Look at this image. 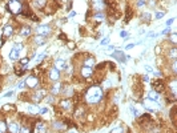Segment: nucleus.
Returning a JSON list of instances; mask_svg holds the SVG:
<instances>
[{
  "label": "nucleus",
  "mask_w": 177,
  "mask_h": 133,
  "mask_svg": "<svg viewBox=\"0 0 177 133\" xmlns=\"http://www.w3.org/2000/svg\"><path fill=\"white\" fill-rule=\"evenodd\" d=\"M31 131H32V129H31L29 126H24V128H20V133H32Z\"/></svg>",
  "instance_id": "bb28decb"
},
{
  "label": "nucleus",
  "mask_w": 177,
  "mask_h": 133,
  "mask_svg": "<svg viewBox=\"0 0 177 133\" xmlns=\"http://www.w3.org/2000/svg\"><path fill=\"white\" fill-rule=\"evenodd\" d=\"M75 15H76V12H75V11H71L69 16H71V17H73V16H75Z\"/></svg>",
  "instance_id": "c03bdc74"
},
{
  "label": "nucleus",
  "mask_w": 177,
  "mask_h": 133,
  "mask_svg": "<svg viewBox=\"0 0 177 133\" xmlns=\"http://www.w3.org/2000/svg\"><path fill=\"white\" fill-rule=\"evenodd\" d=\"M19 2H20V0H19Z\"/></svg>",
  "instance_id": "8fccbe9b"
},
{
  "label": "nucleus",
  "mask_w": 177,
  "mask_h": 133,
  "mask_svg": "<svg viewBox=\"0 0 177 133\" xmlns=\"http://www.w3.org/2000/svg\"><path fill=\"white\" fill-rule=\"evenodd\" d=\"M36 131H37V133H44L45 132V125L43 122H39L36 125Z\"/></svg>",
  "instance_id": "4be33fe9"
},
{
  "label": "nucleus",
  "mask_w": 177,
  "mask_h": 133,
  "mask_svg": "<svg viewBox=\"0 0 177 133\" xmlns=\"http://www.w3.org/2000/svg\"><path fill=\"white\" fill-rule=\"evenodd\" d=\"M144 105L148 108L149 110H157V109H160V107H158V104L156 103V101H151V100H145L144 101Z\"/></svg>",
  "instance_id": "423d86ee"
},
{
  "label": "nucleus",
  "mask_w": 177,
  "mask_h": 133,
  "mask_svg": "<svg viewBox=\"0 0 177 133\" xmlns=\"http://www.w3.org/2000/svg\"><path fill=\"white\" fill-rule=\"evenodd\" d=\"M111 133H124V128H120V126H117V128H113L111 131Z\"/></svg>",
  "instance_id": "a878e982"
},
{
  "label": "nucleus",
  "mask_w": 177,
  "mask_h": 133,
  "mask_svg": "<svg viewBox=\"0 0 177 133\" xmlns=\"http://www.w3.org/2000/svg\"><path fill=\"white\" fill-rule=\"evenodd\" d=\"M24 84H26L28 88L33 89V88H36V86L39 85V79L35 77V76H28L26 79V81H24Z\"/></svg>",
  "instance_id": "20e7f679"
},
{
  "label": "nucleus",
  "mask_w": 177,
  "mask_h": 133,
  "mask_svg": "<svg viewBox=\"0 0 177 133\" xmlns=\"http://www.w3.org/2000/svg\"><path fill=\"white\" fill-rule=\"evenodd\" d=\"M96 2H100V0H96Z\"/></svg>",
  "instance_id": "09e8293b"
},
{
  "label": "nucleus",
  "mask_w": 177,
  "mask_h": 133,
  "mask_svg": "<svg viewBox=\"0 0 177 133\" xmlns=\"http://www.w3.org/2000/svg\"><path fill=\"white\" fill-rule=\"evenodd\" d=\"M169 57H170V59H173V60H175V59L177 57V49H176L175 47H173V48L169 51Z\"/></svg>",
  "instance_id": "5701e85b"
},
{
  "label": "nucleus",
  "mask_w": 177,
  "mask_h": 133,
  "mask_svg": "<svg viewBox=\"0 0 177 133\" xmlns=\"http://www.w3.org/2000/svg\"><path fill=\"white\" fill-rule=\"evenodd\" d=\"M20 35L21 36H29L31 35V28L28 26H24L23 28H21V31H20Z\"/></svg>",
  "instance_id": "6ab92c4d"
},
{
  "label": "nucleus",
  "mask_w": 177,
  "mask_h": 133,
  "mask_svg": "<svg viewBox=\"0 0 177 133\" xmlns=\"http://www.w3.org/2000/svg\"><path fill=\"white\" fill-rule=\"evenodd\" d=\"M108 43H109V38H104L101 40V45H108Z\"/></svg>",
  "instance_id": "2f4dec72"
},
{
  "label": "nucleus",
  "mask_w": 177,
  "mask_h": 133,
  "mask_svg": "<svg viewBox=\"0 0 177 133\" xmlns=\"http://www.w3.org/2000/svg\"><path fill=\"white\" fill-rule=\"evenodd\" d=\"M27 63H29V59H28V57H26V59H21V60H20V64H21V65H26Z\"/></svg>",
  "instance_id": "473e14b6"
},
{
  "label": "nucleus",
  "mask_w": 177,
  "mask_h": 133,
  "mask_svg": "<svg viewBox=\"0 0 177 133\" xmlns=\"http://www.w3.org/2000/svg\"><path fill=\"white\" fill-rule=\"evenodd\" d=\"M28 112L29 113H37L39 110H37V108L33 107V105H28Z\"/></svg>",
  "instance_id": "b1692460"
},
{
  "label": "nucleus",
  "mask_w": 177,
  "mask_h": 133,
  "mask_svg": "<svg viewBox=\"0 0 177 133\" xmlns=\"http://www.w3.org/2000/svg\"><path fill=\"white\" fill-rule=\"evenodd\" d=\"M32 3L36 8H39V10H43L47 5V0H32Z\"/></svg>",
  "instance_id": "4468645a"
},
{
  "label": "nucleus",
  "mask_w": 177,
  "mask_h": 133,
  "mask_svg": "<svg viewBox=\"0 0 177 133\" xmlns=\"http://www.w3.org/2000/svg\"><path fill=\"white\" fill-rule=\"evenodd\" d=\"M47 112H48V108H47V107H44V108H41V109H40L37 113H39V114H45Z\"/></svg>",
  "instance_id": "7c9ffc66"
},
{
  "label": "nucleus",
  "mask_w": 177,
  "mask_h": 133,
  "mask_svg": "<svg viewBox=\"0 0 177 133\" xmlns=\"http://www.w3.org/2000/svg\"><path fill=\"white\" fill-rule=\"evenodd\" d=\"M47 101H48V103H52V101H53V97H48L47 98Z\"/></svg>",
  "instance_id": "a18cd8bd"
},
{
  "label": "nucleus",
  "mask_w": 177,
  "mask_h": 133,
  "mask_svg": "<svg viewBox=\"0 0 177 133\" xmlns=\"http://www.w3.org/2000/svg\"><path fill=\"white\" fill-rule=\"evenodd\" d=\"M130 112H132V114H133V116H137V114H139L137 109H136V108H133V107H130Z\"/></svg>",
  "instance_id": "72a5a7b5"
},
{
  "label": "nucleus",
  "mask_w": 177,
  "mask_h": 133,
  "mask_svg": "<svg viewBox=\"0 0 177 133\" xmlns=\"http://www.w3.org/2000/svg\"><path fill=\"white\" fill-rule=\"evenodd\" d=\"M170 41H172L173 44H176L177 43V35L176 33H170Z\"/></svg>",
  "instance_id": "cd10ccee"
},
{
  "label": "nucleus",
  "mask_w": 177,
  "mask_h": 133,
  "mask_svg": "<svg viewBox=\"0 0 177 133\" xmlns=\"http://www.w3.org/2000/svg\"><path fill=\"white\" fill-rule=\"evenodd\" d=\"M169 32H170V29H169V27H168V28H165L163 32H161V35H168Z\"/></svg>",
  "instance_id": "4c0bfd02"
},
{
  "label": "nucleus",
  "mask_w": 177,
  "mask_h": 133,
  "mask_svg": "<svg viewBox=\"0 0 177 133\" xmlns=\"http://www.w3.org/2000/svg\"><path fill=\"white\" fill-rule=\"evenodd\" d=\"M120 36H121L123 39H125V38H128V33H127L125 31H121V32H120Z\"/></svg>",
  "instance_id": "c9c22d12"
},
{
  "label": "nucleus",
  "mask_w": 177,
  "mask_h": 133,
  "mask_svg": "<svg viewBox=\"0 0 177 133\" xmlns=\"http://www.w3.org/2000/svg\"><path fill=\"white\" fill-rule=\"evenodd\" d=\"M102 98V91L100 86H91L85 93V101L88 104H97Z\"/></svg>",
  "instance_id": "f257e3e1"
},
{
  "label": "nucleus",
  "mask_w": 177,
  "mask_h": 133,
  "mask_svg": "<svg viewBox=\"0 0 177 133\" xmlns=\"http://www.w3.org/2000/svg\"><path fill=\"white\" fill-rule=\"evenodd\" d=\"M95 19L96 20H102V19H104V15H102L101 12H97V14L95 15Z\"/></svg>",
  "instance_id": "c85d7f7f"
},
{
  "label": "nucleus",
  "mask_w": 177,
  "mask_h": 133,
  "mask_svg": "<svg viewBox=\"0 0 177 133\" xmlns=\"http://www.w3.org/2000/svg\"><path fill=\"white\" fill-rule=\"evenodd\" d=\"M44 41H45V39L43 38V36H37V38H35V43H37V44H43Z\"/></svg>",
  "instance_id": "393cba45"
},
{
  "label": "nucleus",
  "mask_w": 177,
  "mask_h": 133,
  "mask_svg": "<svg viewBox=\"0 0 177 133\" xmlns=\"http://www.w3.org/2000/svg\"><path fill=\"white\" fill-rule=\"evenodd\" d=\"M173 21H175V19H169V20H168L166 21V27H170V24H172Z\"/></svg>",
  "instance_id": "ea45409f"
},
{
  "label": "nucleus",
  "mask_w": 177,
  "mask_h": 133,
  "mask_svg": "<svg viewBox=\"0 0 177 133\" xmlns=\"http://www.w3.org/2000/svg\"><path fill=\"white\" fill-rule=\"evenodd\" d=\"M45 95H47V91H45V89H40L39 92H36V93L32 96V97H33V101L39 103V101H41V100H43V97H44Z\"/></svg>",
  "instance_id": "9d476101"
},
{
  "label": "nucleus",
  "mask_w": 177,
  "mask_h": 133,
  "mask_svg": "<svg viewBox=\"0 0 177 133\" xmlns=\"http://www.w3.org/2000/svg\"><path fill=\"white\" fill-rule=\"evenodd\" d=\"M15 49L20 52L21 49H23V44H20V43H16V44H15Z\"/></svg>",
  "instance_id": "c756f323"
},
{
  "label": "nucleus",
  "mask_w": 177,
  "mask_h": 133,
  "mask_svg": "<svg viewBox=\"0 0 177 133\" xmlns=\"http://www.w3.org/2000/svg\"><path fill=\"white\" fill-rule=\"evenodd\" d=\"M3 33H4L5 38H9V36L14 35V28H12V26L7 24V26L4 27V29H3Z\"/></svg>",
  "instance_id": "dca6fc26"
},
{
  "label": "nucleus",
  "mask_w": 177,
  "mask_h": 133,
  "mask_svg": "<svg viewBox=\"0 0 177 133\" xmlns=\"http://www.w3.org/2000/svg\"><path fill=\"white\" fill-rule=\"evenodd\" d=\"M133 47H135V44H128V45L125 47V49H132Z\"/></svg>",
  "instance_id": "37998d69"
},
{
  "label": "nucleus",
  "mask_w": 177,
  "mask_h": 133,
  "mask_svg": "<svg viewBox=\"0 0 177 133\" xmlns=\"http://www.w3.org/2000/svg\"><path fill=\"white\" fill-rule=\"evenodd\" d=\"M61 109L64 110H69L71 108H72V101L69 100V98H63V100H60V103H59Z\"/></svg>",
  "instance_id": "39448f33"
},
{
  "label": "nucleus",
  "mask_w": 177,
  "mask_h": 133,
  "mask_svg": "<svg viewBox=\"0 0 177 133\" xmlns=\"http://www.w3.org/2000/svg\"><path fill=\"white\" fill-rule=\"evenodd\" d=\"M153 86H154V89L153 91H156V92H158V93H160L161 91H164V88H165V85H164V81L163 80H156V81L153 83Z\"/></svg>",
  "instance_id": "9b49d317"
},
{
  "label": "nucleus",
  "mask_w": 177,
  "mask_h": 133,
  "mask_svg": "<svg viewBox=\"0 0 177 133\" xmlns=\"http://www.w3.org/2000/svg\"><path fill=\"white\" fill-rule=\"evenodd\" d=\"M164 17V12H157L156 14V19H163Z\"/></svg>",
  "instance_id": "f704fd0d"
},
{
  "label": "nucleus",
  "mask_w": 177,
  "mask_h": 133,
  "mask_svg": "<svg viewBox=\"0 0 177 133\" xmlns=\"http://www.w3.org/2000/svg\"><path fill=\"white\" fill-rule=\"evenodd\" d=\"M19 53H20V52L16 51V49L14 48L11 52H9V59H11L12 61H16V60H19Z\"/></svg>",
  "instance_id": "a211bd4d"
},
{
  "label": "nucleus",
  "mask_w": 177,
  "mask_h": 133,
  "mask_svg": "<svg viewBox=\"0 0 177 133\" xmlns=\"http://www.w3.org/2000/svg\"><path fill=\"white\" fill-rule=\"evenodd\" d=\"M139 2H141V3H144V0H139Z\"/></svg>",
  "instance_id": "de8ad7c7"
},
{
  "label": "nucleus",
  "mask_w": 177,
  "mask_h": 133,
  "mask_svg": "<svg viewBox=\"0 0 177 133\" xmlns=\"http://www.w3.org/2000/svg\"><path fill=\"white\" fill-rule=\"evenodd\" d=\"M149 17H151V16H149V14H147V15H144V16H142V19L147 20V21H149Z\"/></svg>",
  "instance_id": "79ce46f5"
},
{
  "label": "nucleus",
  "mask_w": 177,
  "mask_h": 133,
  "mask_svg": "<svg viewBox=\"0 0 177 133\" xmlns=\"http://www.w3.org/2000/svg\"><path fill=\"white\" fill-rule=\"evenodd\" d=\"M148 100H151V101H157L160 100V93L158 92H156V91H151L148 93Z\"/></svg>",
  "instance_id": "ddd939ff"
},
{
  "label": "nucleus",
  "mask_w": 177,
  "mask_h": 133,
  "mask_svg": "<svg viewBox=\"0 0 177 133\" xmlns=\"http://www.w3.org/2000/svg\"><path fill=\"white\" fill-rule=\"evenodd\" d=\"M80 73H81L83 77L88 79V77H91L93 75V68H91V67H83L81 71H80Z\"/></svg>",
  "instance_id": "0eeeda50"
},
{
  "label": "nucleus",
  "mask_w": 177,
  "mask_h": 133,
  "mask_svg": "<svg viewBox=\"0 0 177 133\" xmlns=\"http://www.w3.org/2000/svg\"><path fill=\"white\" fill-rule=\"evenodd\" d=\"M24 85H26V84H24V83H19V88H23Z\"/></svg>",
  "instance_id": "49530a36"
},
{
  "label": "nucleus",
  "mask_w": 177,
  "mask_h": 133,
  "mask_svg": "<svg viewBox=\"0 0 177 133\" xmlns=\"http://www.w3.org/2000/svg\"><path fill=\"white\" fill-rule=\"evenodd\" d=\"M49 79H51L52 81H57V80L60 79V71H57L53 67L51 71H49Z\"/></svg>",
  "instance_id": "6e6552de"
},
{
  "label": "nucleus",
  "mask_w": 177,
  "mask_h": 133,
  "mask_svg": "<svg viewBox=\"0 0 177 133\" xmlns=\"http://www.w3.org/2000/svg\"><path fill=\"white\" fill-rule=\"evenodd\" d=\"M36 33H37V36H43V38H45V36H48L49 33H51V27L47 26V24L39 26L36 28Z\"/></svg>",
  "instance_id": "7ed1b4c3"
},
{
  "label": "nucleus",
  "mask_w": 177,
  "mask_h": 133,
  "mask_svg": "<svg viewBox=\"0 0 177 133\" xmlns=\"http://www.w3.org/2000/svg\"><path fill=\"white\" fill-rule=\"evenodd\" d=\"M95 64H96V60H95V57H92V56L87 57L85 60H84V67H91V68H93V67H95Z\"/></svg>",
  "instance_id": "2eb2a0df"
},
{
  "label": "nucleus",
  "mask_w": 177,
  "mask_h": 133,
  "mask_svg": "<svg viewBox=\"0 0 177 133\" xmlns=\"http://www.w3.org/2000/svg\"><path fill=\"white\" fill-rule=\"evenodd\" d=\"M44 56H45V55H44V53L39 55V56H37V57H36V61H40V60H41V59H44Z\"/></svg>",
  "instance_id": "58836bf2"
},
{
  "label": "nucleus",
  "mask_w": 177,
  "mask_h": 133,
  "mask_svg": "<svg viewBox=\"0 0 177 133\" xmlns=\"http://www.w3.org/2000/svg\"><path fill=\"white\" fill-rule=\"evenodd\" d=\"M55 68L57 71H64L65 68H67V63H65L64 59H57V60L55 61Z\"/></svg>",
  "instance_id": "1a4fd4ad"
},
{
  "label": "nucleus",
  "mask_w": 177,
  "mask_h": 133,
  "mask_svg": "<svg viewBox=\"0 0 177 133\" xmlns=\"http://www.w3.org/2000/svg\"><path fill=\"white\" fill-rule=\"evenodd\" d=\"M61 91H63V85H61V84H56L53 88H52V93H53V95L60 93Z\"/></svg>",
  "instance_id": "aec40b11"
},
{
  "label": "nucleus",
  "mask_w": 177,
  "mask_h": 133,
  "mask_svg": "<svg viewBox=\"0 0 177 133\" xmlns=\"http://www.w3.org/2000/svg\"><path fill=\"white\" fill-rule=\"evenodd\" d=\"M112 56H113L114 59H117V60H120L121 63H125L127 61V57H125V55H124L123 52H113Z\"/></svg>",
  "instance_id": "f3484780"
},
{
  "label": "nucleus",
  "mask_w": 177,
  "mask_h": 133,
  "mask_svg": "<svg viewBox=\"0 0 177 133\" xmlns=\"http://www.w3.org/2000/svg\"><path fill=\"white\" fill-rule=\"evenodd\" d=\"M7 132V122L4 120H0V133H5Z\"/></svg>",
  "instance_id": "412c9836"
},
{
  "label": "nucleus",
  "mask_w": 177,
  "mask_h": 133,
  "mask_svg": "<svg viewBox=\"0 0 177 133\" xmlns=\"http://www.w3.org/2000/svg\"><path fill=\"white\" fill-rule=\"evenodd\" d=\"M172 69H173V72H176V71H177V63H176V60H173V64H172Z\"/></svg>",
  "instance_id": "e433bc0d"
},
{
  "label": "nucleus",
  "mask_w": 177,
  "mask_h": 133,
  "mask_svg": "<svg viewBox=\"0 0 177 133\" xmlns=\"http://www.w3.org/2000/svg\"><path fill=\"white\" fill-rule=\"evenodd\" d=\"M11 108H14V105H4V109L5 110H11Z\"/></svg>",
  "instance_id": "a19ab883"
},
{
  "label": "nucleus",
  "mask_w": 177,
  "mask_h": 133,
  "mask_svg": "<svg viewBox=\"0 0 177 133\" xmlns=\"http://www.w3.org/2000/svg\"><path fill=\"white\" fill-rule=\"evenodd\" d=\"M7 10L11 12L12 15H19L23 11V5H21V3L19 2V0H9L8 4H7Z\"/></svg>",
  "instance_id": "f03ea898"
},
{
  "label": "nucleus",
  "mask_w": 177,
  "mask_h": 133,
  "mask_svg": "<svg viewBox=\"0 0 177 133\" xmlns=\"http://www.w3.org/2000/svg\"><path fill=\"white\" fill-rule=\"evenodd\" d=\"M8 132L9 133H20V125L17 122H11L8 125Z\"/></svg>",
  "instance_id": "f8f14e48"
}]
</instances>
